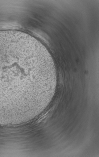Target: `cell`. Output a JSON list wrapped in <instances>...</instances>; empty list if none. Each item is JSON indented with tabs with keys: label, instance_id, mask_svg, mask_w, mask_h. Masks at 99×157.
Segmentation results:
<instances>
[{
	"label": "cell",
	"instance_id": "6da1fadb",
	"mask_svg": "<svg viewBox=\"0 0 99 157\" xmlns=\"http://www.w3.org/2000/svg\"><path fill=\"white\" fill-rule=\"evenodd\" d=\"M54 63L28 38H0V120H12L40 104L56 86Z\"/></svg>",
	"mask_w": 99,
	"mask_h": 157
}]
</instances>
